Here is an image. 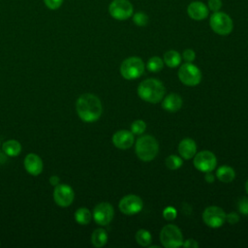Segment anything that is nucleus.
Wrapping results in <instances>:
<instances>
[{"instance_id":"f257e3e1","label":"nucleus","mask_w":248,"mask_h":248,"mask_svg":"<svg viewBox=\"0 0 248 248\" xmlns=\"http://www.w3.org/2000/svg\"><path fill=\"white\" fill-rule=\"evenodd\" d=\"M76 109L79 118L84 122L98 120L103 110L100 99L91 93H85L78 97L76 103Z\"/></svg>"},{"instance_id":"f03ea898","label":"nucleus","mask_w":248,"mask_h":248,"mask_svg":"<svg viewBox=\"0 0 248 248\" xmlns=\"http://www.w3.org/2000/svg\"><path fill=\"white\" fill-rule=\"evenodd\" d=\"M138 94L143 101L156 104L163 100L165 95V86L158 79L147 78L139 84Z\"/></svg>"},{"instance_id":"7ed1b4c3","label":"nucleus","mask_w":248,"mask_h":248,"mask_svg":"<svg viewBox=\"0 0 248 248\" xmlns=\"http://www.w3.org/2000/svg\"><path fill=\"white\" fill-rule=\"evenodd\" d=\"M158 151V142L152 136H142L136 141V153L138 157L144 162L153 160L156 157Z\"/></svg>"},{"instance_id":"20e7f679","label":"nucleus","mask_w":248,"mask_h":248,"mask_svg":"<svg viewBox=\"0 0 248 248\" xmlns=\"http://www.w3.org/2000/svg\"><path fill=\"white\" fill-rule=\"evenodd\" d=\"M160 239L164 247L177 248L183 243L181 231L175 225L170 224L165 226L160 232Z\"/></svg>"},{"instance_id":"39448f33","label":"nucleus","mask_w":248,"mask_h":248,"mask_svg":"<svg viewBox=\"0 0 248 248\" xmlns=\"http://www.w3.org/2000/svg\"><path fill=\"white\" fill-rule=\"evenodd\" d=\"M144 71V64L140 57L132 56L125 59L120 66V73L126 79L140 78Z\"/></svg>"},{"instance_id":"423d86ee","label":"nucleus","mask_w":248,"mask_h":248,"mask_svg":"<svg viewBox=\"0 0 248 248\" xmlns=\"http://www.w3.org/2000/svg\"><path fill=\"white\" fill-rule=\"evenodd\" d=\"M209 24L211 29L222 36L228 35L232 32L233 24L232 18L225 13L222 12H214L209 20Z\"/></svg>"},{"instance_id":"0eeeda50","label":"nucleus","mask_w":248,"mask_h":248,"mask_svg":"<svg viewBox=\"0 0 248 248\" xmlns=\"http://www.w3.org/2000/svg\"><path fill=\"white\" fill-rule=\"evenodd\" d=\"M178 78L180 81L187 86L198 85L202 80V73L200 69L191 62L182 64L178 70Z\"/></svg>"},{"instance_id":"6e6552de","label":"nucleus","mask_w":248,"mask_h":248,"mask_svg":"<svg viewBox=\"0 0 248 248\" xmlns=\"http://www.w3.org/2000/svg\"><path fill=\"white\" fill-rule=\"evenodd\" d=\"M133 5L128 0H113L108 6L109 15L117 20H125L133 15Z\"/></svg>"},{"instance_id":"1a4fd4ad","label":"nucleus","mask_w":248,"mask_h":248,"mask_svg":"<svg viewBox=\"0 0 248 248\" xmlns=\"http://www.w3.org/2000/svg\"><path fill=\"white\" fill-rule=\"evenodd\" d=\"M202 220L210 228H219L226 221V213L221 207L208 206L202 213Z\"/></svg>"},{"instance_id":"9d476101","label":"nucleus","mask_w":248,"mask_h":248,"mask_svg":"<svg viewBox=\"0 0 248 248\" xmlns=\"http://www.w3.org/2000/svg\"><path fill=\"white\" fill-rule=\"evenodd\" d=\"M216 164L217 160L215 155L208 150H203L195 154L194 166L197 170L202 172L212 171L215 169Z\"/></svg>"},{"instance_id":"9b49d317","label":"nucleus","mask_w":248,"mask_h":248,"mask_svg":"<svg viewBox=\"0 0 248 248\" xmlns=\"http://www.w3.org/2000/svg\"><path fill=\"white\" fill-rule=\"evenodd\" d=\"M75 198V193L72 187L68 184H58L54 187L53 200L56 204L62 207H67L72 204Z\"/></svg>"},{"instance_id":"f8f14e48","label":"nucleus","mask_w":248,"mask_h":248,"mask_svg":"<svg viewBox=\"0 0 248 248\" xmlns=\"http://www.w3.org/2000/svg\"><path fill=\"white\" fill-rule=\"evenodd\" d=\"M113 207L108 202H100L93 209V219L100 226H106L113 218Z\"/></svg>"},{"instance_id":"ddd939ff","label":"nucleus","mask_w":248,"mask_h":248,"mask_svg":"<svg viewBox=\"0 0 248 248\" xmlns=\"http://www.w3.org/2000/svg\"><path fill=\"white\" fill-rule=\"evenodd\" d=\"M142 200L136 195H127L119 202V209L126 215H133L140 212L142 208Z\"/></svg>"},{"instance_id":"4468645a","label":"nucleus","mask_w":248,"mask_h":248,"mask_svg":"<svg viewBox=\"0 0 248 248\" xmlns=\"http://www.w3.org/2000/svg\"><path fill=\"white\" fill-rule=\"evenodd\" d=\"M134 134L127 130H120L113 134L112 142L119 149H128L134 143Z\"/></svg>"},{"instance_id":"2eb2a0df","label":"nucleus","mask_w":248,"mask_h":248,"mask_svg":"<svg viewBox=\"0 0 248 248\" xmlns=\"http://www.w3.org/2000/svg\"><path fill=\"white\" fill-rule=\"evenodd\" d=\"M24 168L31 175H39L43 171V161L41 157L35 153H29L24 158Z\"/></svg>"},{"instance_id":"dca6fc26","label":"nucleus","mask_w":248,"mask_h":248,"mask_svg":"<svg viewBox=\"0 0 248 248\" xmlns=\"http://www.w3.org/2000/svg\"><path fill=\"white\" fill-rule=\"evenodd\" d=\"M187 13L192 19L202 20L208 16V8L201 1H194L188 6Z\"/></svg>"},{"instance_id":"f3484780","label":"nucleus","mask_w":248,"mask_h":248,"mask_svg":"<svg viewBox=\"0 0 248 248\" xmlns=\"http://www.w3.org/2000/svg\"><path fill=\"white\" fill-rule=\"evenodd\" d=\"M178 152L182 158L188 160L195 156L197 152V144L192 139H184L179 142Z\"/></svg>"},{"instance_id":"a211bd4d","label":"nucleus","mask_w":248,"mask_h":248,"mask_svg":"<svg viewBox=\"0 0 248 248\" xmlns=\"http://www.w3.org/2000/svg\"><path fill=\"white\" fill-rule=\"evenodd\" d=\"M181 106H182V99L178 94H175V93H170L167 95V97L164 98L162 103L163 108L171 112L177 111L181 108Z\"/></svg>"},{"instance_id":"6ab92c4d","label":"nucleus","mask_w":248,"mask_h":248,"mask_svg":"<svg viewBox=\"0 0 248 248\" xmlns=\"http://www.w3.org/2000/svg\"><path fill=\"white\" fill-rule=\"evenodd\" d=\"M2 149L7 156L16 157L21 151V144L16 140H9L2 144Z\"/></svg>"},{"instance_id":"aec40b11","label":"nucleus","mask_w":248,"mask_h":248,"mask_svg":"<svg viewBox=\"0 0 248 248\" xmlns=\"http://www.w3.org/2000/svg\"><path fill=\"white\" fill-rule=\"evenodd\" d=\"M216 176L220 181L228 183L234 179L235 172L232 168H231L229 166H222V167L218 168V170L216 171Z\"/></svg>"},{"instance_id":"412c9836","label":"nucleus","mask_w":248,"mask_h":248,"mask_svg":"<svg viewBox=\"0 0 248 248\" xmlns=\"http://www.w3.org/2000/svg\"><path fill=\"white\" fill-rule=\"evenodd\" d=\"M108 241V234L104 229H96L91 235V242L93 246L100 248L103 247Z\"/></svg>"},{"instance_id":"4be33fe9","label":"nucleus","mask_w":248,"mask_h":248,"mask_svg":"<svg viewBox=\"0 0 248 248\" xmlns=\"http://www.w3.org/2000/svg\"><path fill=\"white\" fill-rule=\"evenodd\" d=\"M164 62L170 68H175L181 62V55L176 50H169L164 54Z\"/></svg>"},{"instance_id":"5701e85b","label":"nucleus","mask_w":248,"mask_h":248,"mask_svg":"<svg viewBox=\"0 0 248 248\" xmlns=\"http://www.w3.org/2000/svg\"><path fill=\"white\" fill-rule=\"evenodd\" d=\"M92 214L86 207H80L75 212V220L79 225H87L91 221Z\"/></svg>"},{"instance_id":"b1692460","label":"nucleus","mask_w":248,"mask_h":248,"mask_svg":"<svg viewBox=\"0 0 248 248\" xmlns=\"http://www.w3.org/2000/svg\"><path fill=\"white\" fill-rule=\"evenodd\" d=\"M136 240L137 242L140 245V246H148L151 242L152 236L150 234V232L146 230L140 229L136 232Z\"/></svg>"},{"instance_id":"393cba45","label":"nucleus","mask_w":248,"mask_h":248,"mask_svg":"<svg viewBox=\"0 0 248 248\" xmlns=\"http://www.w3.org/2000/svg\"><path fill=\"white\" fill-rule=\"evenodd\" d=\"M163 67H164V61L158 56L151 57L147 62V69L150 72H159L163 69Z\"/></svg>"},{"instance_id":"a878e982","label":"nucleus","mask_w":248,"mask_h":248,"mask_svg":"<svg viewBox=\"0 0 248 248\" xmlns=\"http://www.w3.org/2000/svg\"><path fill=\"white\" fill-rule=\"evenodd\" d=\"M182 159L176 155H170L166 159V166L172 170L179 169L182 166Z\"/></svg>"},{"instance_id":"bb28decb","label":"nucleus","mask_w":248,"mask_h":248,"mask_svg":"<svg viewBox=\"0 0 248 248\" xmlns=\"http://www.w3.org/2000/svg\"><path fill=\"white\" fill-rule=\"evenodd\" d=\"M146 129V124L142 120H136L131 125V132L134 135H140Z\"/></svg>"},{"instance_id":"cd10ccee","label":"nucleus","mask_w":248,"mask_h":248,"mask_svg":"<svg viewBox=\"0 0 248 248\" xmlns=\"http://www.w3.org/2000/svg\"><path fill=\"white\" fill-rule=\"evenodd\" d=\"M133 21L138 26H145L148 23V16L144 13L139 12L134 15Z\"/></svg>"},{"instance_id":"c85d7f7f","label":"nucleus","mask_w":248,"mask_h":248,"mask_svg":"<svg viewBox=\"0 0 248 248\" xmlns=\"http://www.w3.org/2000/svg\"><path fill=\"white\" fill-rule=\"evenodd\" d=\"M43 1H44L45 6L47 9L52 10V11L59 9L64 2V0H43Z\"/></svg>"},{"instance_id":"c756f323","label":"nucleus","mask_w":248,"mask_h":248,"mask_svg":"<svg viewBox=\"0 0 248 248\" xmlns=\"http://www.w3.org/2000/svg\"><path fill=\"white\" fill-rule=\"evenodd\" d=\"M163 216L166 220H173L176 217V210L171 206H168L164 209Z\"/></svg>"},{"instance_id":"7c9ffc66","label":"nucleus","mask_w":248,"mask_h":248,"mask_svg":"<svg viewBox=\"0 0 248 248\" xmlns=\"http://www.w3.org/2000/svg\"><path fill=\"white\" fill-rule=\"evenodd\" d=\"M239 211L242 214L248 215V198H242L238 202Z\"/></svg>"},{"instance_id":"2f4dec72","label":"nucleus","mask_w":248,"mask_h":248,"mask_svg":"<svg viewBox=\"0 0 248 248\" xmlns=\"http://www.w3.org/2000/svg\"><path fill=\"white\" fill-rule=\"evenodd\" d=\"M208 8L212 12H218L220 8L222 7V1L221 0H208Z\"/></svg>"},{"instance_id":"473e14b6","label":"nucleus","mask_w":248,"mask_h":248,"mask_svg":"<svg viewBox=\"0 0 248 248\" xmlns=\"http://www.w3.org/2000/svg\"><path fill=\"white\" fill-rule=\"evenodd\" d=\"M196 58V54H195V51L193 49H185L184 52H183V59L186 61V62H192L194 61Z\"/></svg>"},{"instance_id":"72a5a7b5","label":"nucleus","mask_w":248,"mask_h":248,"mask_svg":"<svg viewBox=\"0 0 248 248\" xmlns=\"http://www.w3.org/2000/svg\"><path fill=\"white\" fill-rule=\"evenodd\" d=\"M226 220L230 224L233 225V224H235V223H237L239 221V216L236 213H234V212H231L228 215H226Z\"/></svg>"},{"instance_id":"f704fd0d","label":"nucleus","mask_w":248,"mask_h":248,"mask_svg":"<svg viewBox=\"0 0 248 248\" xmlns=\"http://www.w3.org/2000/svg\"><path fill=\"white\" fill-rule=\"evenodd\" d=\"M182 246L184 247H198L199 243L195 239H187L185 242L182 243Z\"/></svg>"},{"instance_id":"c9c22d12","label":"nucleus","mask_w":248,"mask_h":248,"mask_svg":"<svg viewBox=\"0 0 248 248\" xmlns=\"http://www.w3.org/2000/svg\"><path fill=\"white\" fill-rule=\"evenodd\" d=\"M59 181H60V178L57 176V175H51L49 177V183L52 185V186H56L59 184Z\"/></svg>"},{"instance_id":"e433bc0d","label":"nucleus","mask_w":248,"mask_h":248,"mask_svg":"<svg viewBox=\"0 0 248 248\" xmlns=\"http://www.w3.org/2000/svg\"><path fill=\"white\" fill-rule=\"evenodd\" d=\"M204 179L206 182L208 183H211L214 181V175L211 173V171H208V172H205V175H204Z\"/></svg>"},{"instance_id":"4c0bfd02","label":"nucleus","mask_w":248,"mask_h":248,"mask_svg":"<svg viewBox=\"0 0 248 248\" xmlns=\"http://www.w3.org/2000/svg\"><path fill=\"white\" fill-rule=\"evenodd\" d=\"M245 190H246V192H247V194H248V179H247V181H246V183H245Z\"/></svg>"}]
</instances>
